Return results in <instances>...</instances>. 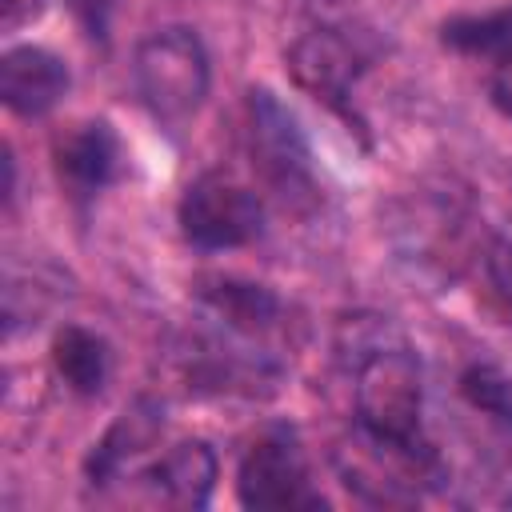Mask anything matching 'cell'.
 <instances>
[{
	"label": "cell",
	"instance_id": "8fae6325",
	"mask_svg": "<svg viewBox=\"0 0 512 512\" xmlns=\"http://www.w3.org/2000/svg\"><path fill=\"white\" fill-rule=\"evenodd\" d=\"M200 300L204 308L236 336H260L276 324L280 316V300L264 288V284H248V280H236V276H216V280H204L200 284Z\"/></svg>",
	"mask_w": 512,
	"mask_h": 512
},
{
	"label": "cell",
	"instance_id": "4fadbf2b",
	"mask_svg": "<svg viewBox=\"0 0 512 512\" xmlns=\"http://www.w3.org/2000/svg\"><path fill=\"white\" fill-rule=\"evenodd\" d=\"M460 392H464V400H468L476 412H484V416H492V420H500V424L512 428V380H508L500 368H492V364H472V368H464Z\"/></svg>",
	"mask_w": 512,
	"mask_h": 512
},
{
	"label": "cell",
	"instance_id": "30bf717a",
	"mask_svg": "<svg viewBox=\"0 0 512 512\" xmlns=\"http://www.w3.org/2000/svg\"><path fill=\"white\" fill-rule=\"evenodd\" d=\"M160 432H164V412H160V404H152V400H132V404L112 420V428L100 436V444H96L92 456H88V476H92V484L116 480L132 460H140V456L160 440Z\"/></svg>",
	"mask_w": 512,
	"mask_h": 512
},
{
	"label": "cell",
	"instance_id": "3957f363",
	"mask_svg": "<svg viewBox=\"0 0 512 512\" xmlns=\"http://www.w3.org/2000/svg\"><path fill=\"white\" fill-rule=\"evenodd\" d=\"M248 156L268 192H276L292 208L316 204V168H312V148L296 124V116L268 92L252 88L248 92Z\"/></svg>",
	"mask_w": 512,
	"mask_h": 512
},
{
	"label": "cell",
	"instance_id": "8992f818",
	"mask_svg": "<svg viewBox=\"0 0 512 512\" xmlns=\"http://www.w3.org/2000/svg\"><path fill=\"white\" fill-rule=\"evenodd\" d=\"M56 176L68 196L92 200L124 172V144L108 120H80L52 144Z\"/></svg>",
	"mask_w": 512,
	"mask_h": 512
},
{
	"label": "cell",
	"instance_id": "7a4b0ae2",
	"mask_svg": "<svg viewBox=\"0 0 512 512\" xmlns=\"http://www.w3.org/2000/svg\"><path fill=\"white\" fill-rule=\"evenodd\" d=\"M132 76H136V92L144 108L160 124H184L204 104L208 80H212L204 40L180 24L160 28L140 40Z\"/></svg>",
	"mask_w": 512,
	"mask_h": 512
},
{
	"label": "cell",
	"instance_id": "9a60e30c",
	"mask_svg": "<svg viewBox=\"0 0 512 512\" xmlns=\"http://www.w3.org/2000/svg\"><path fill=\"white\" fill-rule=\"evenodd\" d=\"M488 96H492L496 112L512 120V44H508V48L496 56V64H492V76H488Z\"/></svg>",
	"mask_w": 512,
	"mask_h": 512
},
{
	"label": "cell",
	"instance_id": "277c9868",
	"mask_svg": "<svg viewBox=\"0 0 512 512\" xmlns=\"http://www.w3.org/2000/svg\"><path fill=\"white\" fill-rule=\"evenodd\" d=\"M180 232L204 252L244 248L264 232V200L224 172H204L180 196Z\"/></svg>",
	"mask_w": 512,
	"mask_h": 512
},
{
	"label": "cell",
	"instance_id": "ba28073f",
	"mask_svg": "<svg viewBox=\"0 0 512 512\" xmlns=\"http://www.w3.org/2000/svg\"><path fill=\"white\" fill-rule=\"evenodd\" d=\"M68 84H72L68 64L40 44H20L0 56V100L16 116L52 112L64 100Z\"/></svg>",
	"mask_w": 512,
	"mask_h": 512
},
{
	"label": "cell",
	"instance_id": "2e32d148",
	"mask_svg": "<svg viewBox=\"0 0 512 512\" xmlns=\"http://www.w3.org/2000/svg\"><path fill=\"white\" fill-rule=\"evenodd\" d=\"M488 276L500 288V296L512 304V240H496L488 248Z\"/></svg>",
	"mask_w": 512,
	"mask_h": 512
},
{
	"label": "cell",
	"instance_id": "52a82bcc",
	"mask_svg": "<svg viewBox=\"0 0 512 512\" xmlns=\"http://www.w3.org/2000/svg\"><path fill=\"white\" fill-rule=\"evenodd\" d=\"M288 72L292 80L312 92L316 100H324L328 108H340L348 112V92L356 84V72H360V60L352 52V44L332 32V28H316V32H304L292 52H288Z\"/></svg>",
	"mask_w": 512,
	"mask_h": 512
},
{
	"label": "cell",
	"instance_id": "5bb4252c",
	"mask_svg": "<svg viewBox=\"0 0 512 512\" xmlns=\"http://www.w3.org/2000/svg\"><path fill=\"white\" fill-rule=\"evenodd\" d=\"M444 44H452L460 52H496L500 56L512 44V8L444 24Z\"/></svg>",
	"mask_w": 512,
	"mask_h": 512
},
{
	"label": "cell",
	"instance_id": "5b68a950",
	"mask_svg": "<svg viewBox=\"0 0 512 512\" xmlns=\"http://www.w3.org/2000/svg\"><path fill=\"white\" fill-rule=\"evenodd\" d=\"M236 496L256 512L324 508V496L312 488L304 448L288 428H268L264 436H256V444L240 460Z\"/></svg>",
	"mask_w": 512,
	"mask_h": 512
},
{
	"label": "cell",
	"instance_id": "e0dca14e",
	"mask_svg": "<svg viewBox=\"0 0 512 512\" xmlns=\"http://www.w3.org/2000/svg\"><path fill=\"white\" fill-rule=\"evenodd\" d=\"M44 12V0H0V28L16 32Z\"/></svg>",
	"mask_w": 512,
	"mask_h": 512
},
{
	"label": "cell",
	"instance_id": "9c48e42d",
	"mask_svg": "<svg viewBox=\"0 0 512 512\" xmlns=\"http://www.w3.org/2000/svg\"><path fill=\"white\" fill-rule=\"evenodd\" d=\"M144 480L152 484L160 504L204 508L216 488V452L204 440H180L144 472Z\"/></svg>",
	"mask_w": 512,
	"mask_h": 512
},
{
	"label": "cell",
	"instance_id": "6da1fadb",
	"mask_svg": "<svg viewBox=\"0 0 512 512\" xmlns=\"http://www.w3.org/2000/svg\"><path fill=\"white\" fill-rule=\"evenodd\" d=\"M424 372L408 348H376L356 368V424L360 432L396 456H424Z\"/></svg>",
	"mask_w": 512,
	"mask_h": 512
},
{
	"label": "cell",
	"instance_id": "7c38bea8",
	"mask_svg": "<svg viewBox=\"0 0 512 512\" xmlns=\"http://www.w3.org/2000/svg\"><path fill=\"white\" fill-rule=\"evenodd\" d=\"M52 368L76 396H96L108 384L112 348L100 332L80 328V324H64L52 340Z\"/></svg>",
	"mask_w": 512,
	"mask_h": 512
}]
</instances>
